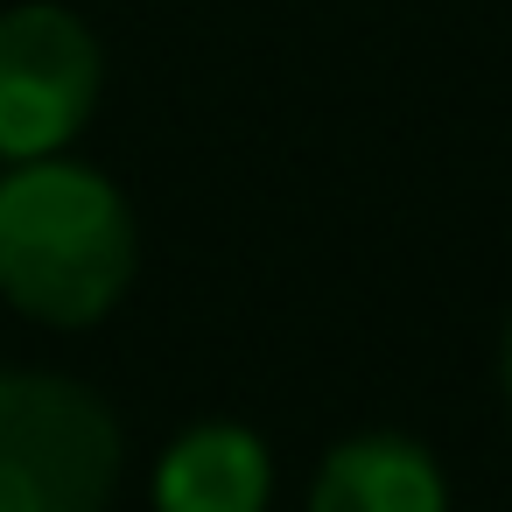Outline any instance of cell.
I'll return each mask as SVG.
<instances>
[{
    "label": "cell",
    "instance_id": "1",
    "mask_svg": "<svg viewBox=\"0 0 512 512\" xmlns=\"http://www.w3.org/2000/svg\"><path fill=\"white\" fill-rule=\"evenodd\" d=\"M134 211L92 162L43 155L0 176V295L50 330L99 323L134 288Z\"/></svg>",
    "mask_w": 512,
    "mask_h": 512
},
{
    "label": "cell",
    "instance_id": "2",
    "mask_svg": "<svg viewBox=\"0 0 512 512\" xmlns=\"http://www.w3.org/2000/svg\"><path fill=\"white\" fill-rule=\"evenodd\" d=\"M120 456V421L85 379L0 372V512H106Z\"/></svg>",
    "mask_w": 512,
    "mask_h": 512
},
{
    "label": "cell",
    "instance_id": "3",
    "mask_svg": "<svg viewBox=\"0 0 512 512\" xmlns=\"http://www.w3.org/2000/svg\"><path fill=\"white\" fill-rule=\"evenodd\" d=\"M106 85L99 36L57 8V0H22L0 15V162H43L64 155Z\"/></svg>",
    "mask_w": 512,
    "mask_h": 512
},
{
    "label": "cell",
    "instance_id": "4",
    "mask_svg": "<svg viewBox=\"0 0 512 512\" xmlns=\"http://www.w3.org/2000/svg\"><path fill=\"white\" fill-rule=\"evenodd\" d=\"M148 498L155 512H267L274 456L239 421H197L162 449Z\"/></svg>",
    "mask_w": 512,
    "mask_h": 512
},
{
    "label": "cell",
    "instance_id": "5",
    "mask_svg": "<svg viewBox=\"0 0 512 512\" xmlns=\"http://www.w3.org/2000/svg\"><path fill=\"white\" fill-rule=\"evenodd\" d=\"M309 512H449V477L414 435H351L316 463Z\"/></svg>",
    "mask_w": 512,
    "mask_h": 512
},
{
    "label": "cell",
    "instance_id": "6",
    "mask_svg": "<svg viewBox=\"0 0 512 512\" xmlns=\"http://www.w3.org/2000/svg\"><path fill=\"white\" fill-rule=\"evenodd\" d=\"M498 379H505V400H512V323H505V344H498Z\"/></svg>",
    "mask_w": 512,
    "mask_h": 512
}]
</instances>
